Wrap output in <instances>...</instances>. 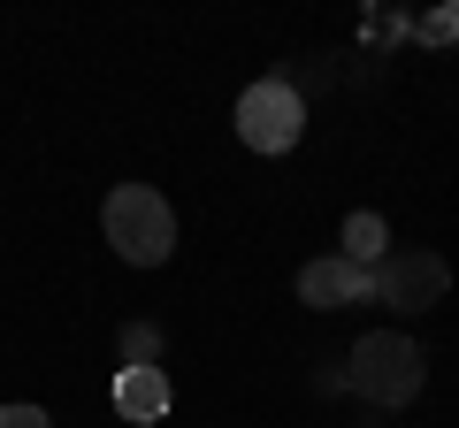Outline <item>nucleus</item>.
Returning <instances> with one entry per match:
<instances>
[{"instance_id": "1", "label": "nucleus", "mask_w": 459, "mask_h": 428, "mask_svg": "<svg viewBox=\"0 0 459 428\" xmlns=\"http://www.w3.org/2000/svg\"><path fill=\"white\" fill-rule=\"evenodd\" d=\"M344 390L352 398H368V406H413V398L429 390V352H421V337H406V330H368V337H352V352H344Z\"/></svg>"}, {"instance_id": "2", "label": "nucleus", "mask_w": 459, "mask_h": 428, "mask_svg": "<svg viewBox=\"0 0 459 428\" xmlns=\"http://www.w3.org/2000/svg\"><path fill=\"white\" fill-rule=\"evenodd\" d=\"M100 230H108L123 268H169V253H177V207L153 184H115L100 199Z\"/></svg>"}, {"instance_id": "3", "label": "nucleus", "mask_w": 459, "mask_h": 428, "mask_svg": "<svg viewBox=\"0 0 459 428\" xmlns=\"http://www.w3.org/2000/svg\"><path fill=\"white\" fill-rule=\"evenodd\" d=\"M238 138L253 153H291L307 138V92L291 77H261L238 92Z\"/></svg>"}, {"instance_id": "4", "label": "nucleus", "mask_w": 459, "mask_h": 428, "mask_svg": "<svg viewBox=\"0 0 459 428\" xmlns=\"http://www.w3.org/2000/svg\"><path fill=\"white\" fill-rule=\"evenodd\" d=\"M444 291H452V261L429 245H391L376 261V306H391V313H429V306H444Z\"/></svg>"}, {"instance_id": "5", "label": "nucleus", "mask_w": 459, "mask_h": 428, "mask_svg": "<svg viewBox=\"0 0 459 428\" xmlns=\"http://www.w3.org/2000/svg\"><path fill=\"white\" fill-rule=\"evenodd\" d=\"M360 298H376V268H352L344 253H322V261L299 268V306L337 313V306H360Z\"/></svg>"}, {"instance_id": "6", "label": "nucleus", "mask_w": 459, "mask_h": 428, "mask_svg": "<svg viewBox=\"0 0 459 428\" xmlns=\"http://www.w3.org/2000/svg\"><path fill=\"white\" fill-rule=\"evenodd\" d=\"M177 390H169V367H115V413L123 421H169Z\"/></svg>"}, {"instance_id": "7", "label": "nucleus", "mask_w": 459, "mask_h": 428, "mask_svg": "<svg viewBox=\"0 0 459 428\" xmlns=\"http://www.w3.org/2000/svg\"><path fill=\"white\" fill-rule=\"evenodd\" d=\"M337 245H344V261H352V268H376L383 253H391V222H383L376 207H360V214H344Z\"/></svg>"}, {"instance_id": "8", "label": "nucleus", "mask_w": 459, "mask_h": 428, "mask_svg": "<svg viewBox=\"0 0 459 428\" xmlns=\"http://www.w3.org/2000/svg\"><path fill=\"white\" fill-rule=\"evenodd\" d=\"M115 352H123V367H161L169 337L153 330V321H123V330H115Z\"/></svg>"}, {"instance_id": "9", "label": "nucleus", "mask_w": 459, "mask_h": 428, "mask_svg": "<svg viewBox=\"0 0 459 428\" xmlns=\"http://www.w3.org/2000/svg\"><path fill=\"white\" fill-rule=\"evenodd\" d=\"M0 428H54V421H47V406H23L16 398V406H0Z\"/></svg>"}, {"instance_id": "10", "label": "nucleus", "mask_w": 459, "mask_h": 428, "mask_svg": "<svg viewBox=\"0 0 459 428\" xmlns=\"http://www.w3.org/2000/svg\"><path fill=\"white\" fill-rule=\"evenodd\" d=\"M413 39H459V16H429V23H413Z\"/></svg>"}]
</instances>
